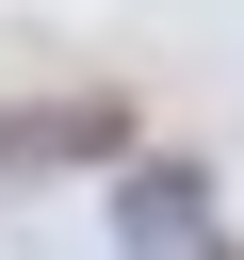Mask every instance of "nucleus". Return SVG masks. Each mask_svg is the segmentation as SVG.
I'll use <instances>...</instances> for the list:
<instances>
[{
    "mask_svg": "<svg viewBox=\"0 0 244 260\" xmlns=\"http://www.w3.org/2000/svg\"><path fill=\"white\" fill-rule=\"evenodd\" d=\"M130 146V98L98 81V98H0V195H33V179H65V162H114Z\"/></svg>",
    "mask_w": 244,
    "mask_h": 260,
    "instance_id": "nucleus-1",
    "label": "nucleus"
},
{
    "mask_svg": "<svg viewBox=\"0 0 244 260\" xmlns=\"http://www.w3.org/2000/svg\"><path fill=\"white\" fill-rule=\"evenodd\" d=\"M114 244L130 260H211L228 228H211V162H130L114 179Z\"/></svg>",
    "mask_w": 244,
    "mask_h": 260,
    "instance_id": "nucleus-2",
    "label": "nucleus"
}]
</instances>
